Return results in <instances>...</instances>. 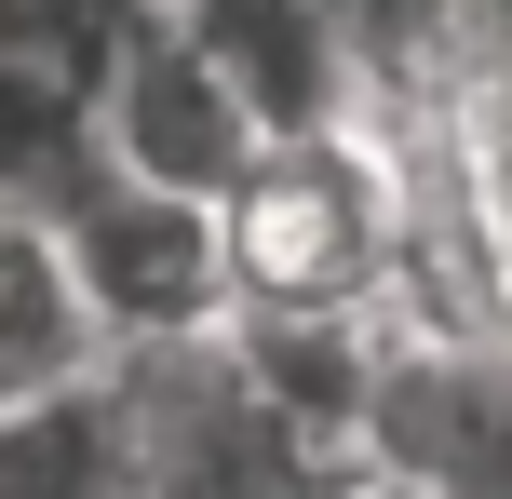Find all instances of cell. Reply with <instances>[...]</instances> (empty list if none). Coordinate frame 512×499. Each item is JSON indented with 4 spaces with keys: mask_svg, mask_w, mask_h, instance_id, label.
I'll use <instances>...</instances> for the list:
<instances>
[{
    "mask_svg": "<svg viewBox=\"0 0 512 499\" xmlns=\"http://www.w3.org/2000/svg\"><path fill=\"white\" fill-rule=\"evenodd\" d=\"M0 499H135V432L108 365L0 405Z\"/></svg>",
    "mask_w": 512,
    "mask_h": 499,
    "instance_id": "obj_7",
    "label": "cell"
},
{
    "mask_svg": "<svg viewBox=\"0 0 512 499\" xmlns=\"http://www.w3.org/2000/svg\"><path fill=\"white\" fill-rule=\"evenodd\" d=\"M95 149L122 162V176L230 203L256 162H270V108L243 95V68L203 27H176L162 0H135V14L108 27V54H95Z\"/></svg>",
    "mask_w": 512,
    "mask_h": 499,
    "instance_id": "obj_5",
    "label": "cell"
},
{
    "mask_svg": "<svg viewBox=\"0 0 512 499\" xmlns=\"http://www.w3.org/2000/svg\"><path fill=\"white\" fill-rule=\"evenodd\" d=\"M81 162H95V81L0 54V203H54Z\"/></svg>",
    "mask_w": 512,
    "mask_h": 499,
    "instance_id": "obj_8",
    "label": "cell"
},
{
    "mask_svg": "<svg viewBox=\"0 0 512 499\" xmlns=\"http://www.w3.org/2000/svg\"><path fill=\"white\" fill-rule=\"evenodd\" d=\"M108 378H122V432H135V499H351L364 486V446L256 351L243 311L108 351Z\"/></svg>",
    "mask_w": 512,
    "mask_h": 499,
    "instance_id": "obj_1",
    "label": "cell"
},
{
    "mask_svg": "<svg viewBox=\"0 0 512 499\" xmlns=\"http://www.w3.org/2000/svg\"><path fill=\"white\" fill-rule=\"evenodd\" d=\"M351 499H418V486H405V473H364V486H351Z\"/></svg>",
    "mask_w": 512,
    "mask_h": 499,
    "instance_id": "obj_10",
    "label": "cell"
},
{
    "mask_svg": "<svg viewBox=\"0 0 512 499\" xmlns=\"http://www.w3.org/2000/svg\"><path fill=\"white\" fill-rule=\"evenodd\" d=\"M95 365H108V324L68 270L54 203H0V405L54 392V378H95Z\"/></svg>",
    "mask_w": 512,
    "mask_h": 499,
    "instance_id": "obj_6",
    "label": "cell"
},
{
    "mask_svg": "<svg viewBox=\"0 0 512 499\" xmlns=\"http://www.w3.org/2000/svg\"><path fill=\"white\" fill-rule=\"evenodd\" d=\"M122 14L135 0H0V54H14V68H81L95 81V54H108Z\"/></svg>",
    "mask_w": 512,
    "mask_h": 499,
    "instance_id": "obj_9",
    "label": "cell"
},
{
    "mask_svg": "<svg viewBox=\"0 0 512 499\" xmlns=\"http://www.w3.org/2000/svg\"><path fill=\"white\" fill-rule=\"evenodd\" d=\"M54 230H68V270H81V297H95L108 351L189 338V324L243 311V284H230V203H203V189L122 176V162L95 149L68 189H54Z\"/></svg>",
    "mask_w": 512,
    "mask_h": 499,
    "instance_id": "obj_4",
    "label": "cell"
},
{
    "mask_svg": "<svg viewBox=\"0 0 512 499\" xmlns=\"http://www.w3.org/2000/svg\"><path fill=\"white\" fill-rule=\"evenodd\" d=\"M364 473H405L418 499H512V311L378 297Z\"/></svg>",
    "mask_w": 512,
    "mask_h": 499,
    "instance_id": "obj_3",
    "label": "cell"
},
{
    "mask_svg": "<svg viewBox=\"0 0 512 499\" xmlns=\"http://www.w3.org/2000/svg\"><path fill=\"white\" fill-rule=\"evenodd\" d=\"M418 243V162L378 108L270 135V162L230 189V284L243 311H378Z\"/></svg>",
    "mask_w": 512,
    "mask_h": 499,
    "instance_id": "obj_2",
    "label": "cell"
}]
</instances>
